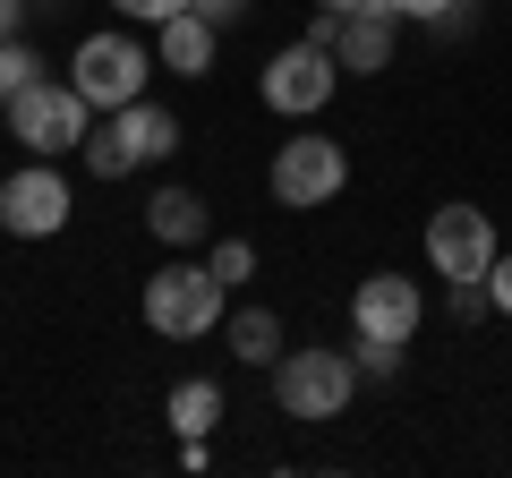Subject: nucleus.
Listing matches in <instances>:
<instances>
[{"label": "nucleus", "mask_w": 512, "mask_h": 478, "mask_svg": "<svg viewBox=\"0 0 512 478\" xmlns=\"http://www.w3.org/2000/svg\"><path fill=\"white\" fill-rule=\"evenodd\" d=\"M333 86H342V60H333V52H325L316 35L282 43V52L265 60V77H256L265 111H282V120H316V111L333 103Z\"/></svg>", "instance_id": "nucleus-7"}, {"label": "nucleus", "mask_w": 512, "mask_h": 478, "mask_svg": "<svg viewBox=\"0 0 512 478\" xmlns=\"http://www.w3.org/2000/svg\"><path fill=\"white\" fill-rule=\"evenodd\" d=\"M222 342H231L239 368H274L282 350H291V342H282V316H274V308H231V316H222Z\"/></svg>", "instance_id": "nucleus-14"}, {"label": "nucleus", "mask_w": 512, "mask_h": 478, "mask_svg": "<svg viewBox=\"0 0 512 478\" xmlns=\"http://www.w3.org/2000/svg\"><path fill=\"white\" fill-rule=\"evenodd\" d=\"M316 9H333V18H350V9H384V0H316Z\"/></svg>", "instance_id": "nucleus-26"}, {"label": "nucleus", "mask_w": 512, "mask_h": 478, "mask_svg": "<svg viewBox=\"0 0 512 478\" xmlns=\"http://www.w3.org/2000/svg\"><path fill=\"white\" fill-rule=\"evenodd\" d=\"M350 393H359L350 350H325V342H316V350H282V359H274V402H282V419H299V427L342 419Z\"/></svg>", "instance_id": "nucleus-4"}, {"label": "nucleus", "mask_w": 512, "mask_h": 478, "mask_svg": "<svg viewBox=\"0 0 512 478\" xmlns=\"http://www.w3.org/2000/svg\"><path fill=\"white\" fill-rule=\"evenodd\" d=\"M495 214H478V205H436L427 214V265H436V282H478L495 265Z\"/></svg>", "instance_id": "nucleus-10"}, {"label": "nucleus", "mask_w": 512, "mask_h": 478, "mask_svg": "<svg viewBox=\"0 0 512 478\" xmlns=\"http://www.w3.org/2000/svg\"><path fill=\"white\" fill-rule=\"evenodd\" d=\"M384 9H393V18H410V26H436L453 0H384Z\"/></svg>", "instance_id": "nucleus-23"}, {"label": "nucleus", "mask_w": 512, "mask_h": 478, "mask_svg": "<svg viewBox=\"0 0 512 478\" xmlns=\"http://www.w3.org/2000/svg\"><path fill=\"white\" fill-rule=\"evenodd\" d=\"M487 299H495V316H512V248H495V265H487Z\"/></svg>", "instance_id": "nucleus-21"}, {"label": "nucleus", "mask_w": 512, "mask_h": 478, "mask_svg": "<svg viewBox=\"0 0 512 478\" xmlns=\"http://www.w3.org/2000/svg\"><path fill=\"white\" fill-rule=\"evenodd\" d=\"M205 265H214L222 291H239V282L256 274V239H214V248H205Z\"/></svg>", "instance_id": "nucleus-17"}, {"label": "nucleus", "mask_w": 512, "mask_h": 478, "mask_svg": "<svg viewBox=\"0 0 512 478\" xmlns=\"http://www.w3.org/2000/svg\"><path fill=\"white\" fill-rule=\"evenodd\" d=\"M35 77H43V52H35L26 35H9V43H0V111L18 103V94L35 86Z\"/></svg>", "instance_id": "nucleus-16"}, {"label": "nucleus", "mask_w": 512, "mask_h": 478, "mask_svg": "<svg viewBox=\"0 0 512 478\" xmlns=\"http://www.w3.org/2000/svg\"><path fill=\"white\" fill-rule=\"evenodd\" d=\"M146 325L163 333V342H205V333H222V316H231V291L214 282V265H163V274H146Z\"/></svg>", "instance_id": "nucleus-2"}, {"label": "nucleus", "mask_w": 512, "mask_h": 478, "mask_svg": "<svg viewBox=\"0 0 512 478\" xmlns=\"http://www.w3.org/2000/svg\"><path fill=\"white\" fill-rule=\"evenodd\" d=\"M171 154H180V111H171V103H154V94H137V103L103 111V120L86 129L77 163H86L94 180H137V171L171 163Z\"/></svg>", "instance_id": "nucleus-1"}, {"label": "nucleus", "mask_w": 512, "mask_h": 478, "mask_svg": "<svg viewBox=\"0 0 512 478\" xmlns=\"http://www.w3.org/2000/svg\"><path fill=\"white\" fill-rule=\"evenodd\" d=\"M393 26H402L393 9H350V18H333L316 43H325L350 77H384V69H393Z\"/></svg>", "instance_id": "nucleus-11"}, {"label": "nucleus", "mask_w": 512, "mask_h": 478, "mask_svg": "<svg viewBox=\"0 0 512 478\" xmlns=\"http://www.w3.org/2000/svg\"><path fill=\"white\" fill-rule=\"evenodd\" d=\"M0 120H9V137H18L26 154L60 163V154H77V146H86V129H94V103L69 86V77H35V86H26L18 103L0 111Z\"/></svg>", "instance_id": "nucleus-5"}, {"label": "nucleus", "mask_w": 512, "mask_h": 478, "mask_svg": "<svg viewBox=\"0 0 512 478\" xmlns=\"http://www.w3.org/2000/svg\"><path fill=\"white\" fill-rule=\"evenodd\" d=\"M146 231L163 239V248H197V239H214V205H205L197 188H154Z\"/></svg>", "instance_id": "nucleus-13"}, {"label": "nucleus", "mask_w": 512, "mask_h": 478, "mask_svg": "<svg viewBox=\"0 0 512 478\" xmlns=\"http://www.w3.org/2000/svg\"><path fill=\"white\" fill-rule=\"evenodd\" d=\"M146 77H154V52L128 26H103V35H86L69 52V86L86 94L94 111H120V103H137L146 94Z\"/></svg>", "instance_id": "nucleus-6"}, {"label": "nucleus", "mask_w": 512, "mask_h": 478, "mask_svg": "<svg viewBox=\"0 0 512 478\" xmlns=\"http://www.w3.org/2000/svg\"><path fill=\"white\" fill-rule=\"evenodd\" d=\"M188 9H197L205 26H239V18H248V0H188Z\"/></svg>", "instance_id": "nucleus-24"}, {"label": "nucleus", "mask_w": 512, "mask_h": 478, "mask_svg": "<svg viewBox=\"0 0 512 478\" xmlns=\"http://www.w3.org/2000/svg\"><path fill=\"white\" fill-rule=\"evenodd\" d=\"M120 9V26H163L171 9H188V0H111Z\"/></svg>", "instance_id": "nucleus-20"}, {"label": "nucleus", "mask_w": 512, "mask_h": 478, "mask_svg": "<svg viewBox=\"0 0 512 478\" xmlns=\"http://www.w3.org/2000/svg\"><path fill=\"white\" fill-rule=\"evenodd\" d=\"M419 325H427V291L402 265H384V274H367L359 291H350V333H359V342H402L410 350Z\"/></svg>", "instance_id": "nucleus-9"}, {"label": "nucleus", "mask_w": 512, "mask_h": 478, "mask_svg": "<svg viewBox=\"0 0 512 478\" xmlns=\"http://www.w3.org/2000/svg\"><path fill=\"white\" fill-rule=\"evenodd\" d=\"M163 419H171V436H214L222 427V385L214 376H180V385H171V402H163Z\"/></svg>", "instance_id": "nucleus-15"}, {"label": "nucleus", "mask_w": 512, "mask_h": 478, "mask_svg": "<svg viewBox=\"0 0 512 478\" xmlns=\"http://www.w3.org/2000/svg\"><path fill=\"white\" fill-rule=\"evenodd\" d=\"M77 214V188L60 180V163H43V154H26L9 180H0V231L9 239H60Z\"/></svg>", "instance_id": "nucleus-8"}, {"label": "nucleus", "mask_w": 512, "mask_h": 478, "mask_svg": "<svg viewBox=\"0 0 512 478\" xmlns=\"http://www.w3.org/2000/svg\"><path fill=\"white\" fill-rule=\"evenodd\" d=\"M222 60V26H205L197 9H171L163 26H154V69H171V77H205Z\"/></svg>", "instance_id": "nucleus-12"}, {"label": "nucleus", "mask_w": 512, "mask_h": 478, "mask_svg": "<svg viewBox=\"0 0 512 478\" xmlns=\"http://www.w3.org/2000/svg\"><path fill=\"white\" fill-rule=\"evenodd\" d=\"M9 35H26V0H0V43Z\"/></svg>", "instance_id": "nucleus-25"}, {"label": "nucleus", "mask_w": 512, "mask_h": 478, "mask_svg": "<svg viewBox=\"0 0 512 478\" xmlns=\"http://www.w3.org/2000/svg\"><path fill=\"white\" fill-rule=\"evenodd\" d=\"M265 188H274V205H291V214H325V205L350 188V146H333L325 129L282 137L274 163H265Z\"/></svg>", "instance_id": "nucleus-3"}, {"label": "nucleus", "mask_w": 512, "mask_h": 478, "mask_svg": "<svg viewBox=\"0 0 512 478\" xmlns=\"http://www.w3.org/2000/svg\"><path fill=\"white\" fill-rule=\"evenodd\" d=\"M487 316H495L487 274H478V282H453V325H487Z\"/></svg>", "instance_id": "nucleus-19"}, {"label": "nucleus", "mask_w": 512, "mask_h": 478, "mask_svg": "<svg viewBox=\"0 0 512 478\" xmlns=\"http://www.w3.org/2000/svg\"><path fill=\"white\" fill-rule=\"evenodd\" d=\"M470 18H478L470 0H453V9H444V18H436V26H427V35H436V43H461V35H470Z\"/></svg>", "instance_id": "nucleus-22"}, {"label": "nucleus", "mask_w": 512, "mask_h": 478, "mask_svg": "<svg viewBox=\"0 0 512 478\" xmlns=\"http://www.w3.org/2000/svg\"><path fill=\"white\" fill-rule=\"evenodd\" d=\"M350 368H359L367 385H393V376H402V342H359V333H350Z\"/></svg>", "instance_id": "nucleus-18"}]
</instances>
